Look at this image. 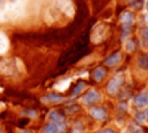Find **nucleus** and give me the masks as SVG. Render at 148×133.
Masks as SVG:
<instances>
[{"instance_id": "f257e3e1", "label": "nucleus", "mask_w": 148, "mask_h": 133, "mask_svg": "<svg viewBox=\"0 0 148 133\" xmlns=\"http://www.w3.org/2000/svg\"><path fill=\"white\" fill-rule=\"evenodd\" d=\"M57 8L69 17L74 15V7L71 0H57Z\"/></svg>"}, {"instance_id": "f03ea898", "label": "nucleus", "mask_w": 148, "mask_h": 133, "mask_svg": "<svg viewBox=\"0 0 148 133\" xmlns=\"http://www.w3.org/2000/svg\"><path fill=\"white\" fill-rule=\"evenodd\" d=\"M16 72L15 65L12 60L9 59H5L2 61H0V73L5 74V75H12Z\"/></svg>"}, {"instance_id": "7ed1b4c3", "label": "nucleus", "mask_w": 148, "mask_h": 133, "mask_svg": "<svg viewBox=\"0 0 148 133\" xmlns=\"http://www.w3.org/2000/svg\"><path fill=\"white\" fill-rule=\"evenodd\" d=\"M65 130V124L62 123H54L51 121L50 124L45 125L42 130V133H61Z\"/></svg>"}, {"instance_id": "20e7f679", "label": "nucleus", "mask_w": 148, "mask_h": 133, "mask_svg": "<svg viewBox=\"0 0 148 133\" xmlns=\"http://www.w3.org/2000/svg\"><path fill=\"white\" fill-rule=\"evenodd\" d=\"M98 99H99V94H98L96 90H94V89L89 90V91L83 96V98H82V101H83L84 104H92V103L98 102Z\"/></svg>"}, {"instance_id": "39448f33", "label": "nucleus", "mask_w": 148, "mask_h": 133, "mask_svg": "<svg viewBox=\"0 0 148 133\" xmlns=\"http://www.w3.org/2000/svg\"><path fill=\"white\" fill-rule=\"evenodd\" d=\"M64 99V97L61 95H58V94H47L46 96H43L42 97V102L43 103H59Z\"/></svg>"}, {"instance_id": "423d86ee", "label": "nucleus", "mask_w": 148, "mask_h": 133, "mask_svg": "<svg viewBox=\"0 0 148 133\" xmlns=\"http://www.w3.org/2000/svg\"><path fill=\"white\" fill-rule=\"evenodd\" d=\"M89 113L92 116V118L99 119V120H101V119H104L105 116H106L104 109H102V108H91V109L89 110Z\"/></svg>"}, {"instance_id": "0eeeda50", "label": "nucleus", "mask_w": 148, "mask_h": 133, "mask_svg": "<svg viewBox=\"0 0 148 133\" xmlns=\"http://www.w3.org/2000/svg\"><path fill=\"white\" fill-rule=\"evenodd\" d=\"M8 38L6 37V35L3 32L0 31V54H3L7 50H8Z\"/></svg>"}, {"instance_id": "6e6552de", "label": "nucleus", "mask_w": 148, "mask_h": 133, "mask_svg": "<svg viewBox=\"0 0 148 133\" xmlns=\"http://www.w3.org/2000/svg\"><path fill=\"white\" fill-rule=\"evenodd\" d=\"M49 119L51 121H54V123H62L64 121V117L58 111H51L49 113Z\"/></svg>"}, {"instance_id": "1a4fd4ad", "label": "nucleus", "mask_w": 148, "mask_h": 133, "mask_svg": "<svg viewBox=\"0 0 148 133\" xmlns=\"http://www.w3.org/2000/svg\"><path fill=\"white\" fill-rule=\"evenodd\" d=\"M69 80L67 79V80H61V81H59L54 87L58 89V90H60V91H62V90H65V89H67L68 88V86H69Z\"/></svg>"}, {"instance_id": "9d476101", "label": "nucleus", "mask_w": 148, "mask_h": 133, "mask_svg": "<svg viewBox=\"0 0 148 133\" xmlns=\"http://www.w3.org/2000/svg\"><path fill=\"white\" fill-rule=\"evenodd\" d=\"M104 74H105L104 69L99 67V68H96V69L94 71V74H92V76H94V79H95V80L99 81V80H102V79L104 77Z\"/></svg>"}, {"instance_id": "9b49d317", "label": "nucleus", "mask_w": 148, "mask_h": 133, "mask_svg": "<svg viewBox=\"0 0 148 133\" xmlns=\"http://www.w3.org/2000/svg\"><path fill=\"white\" fill-rule=\"evenodd\" d=\"M86 88V84L84 83H82V82H80V83H77V86L74 88V90H73V93H72V97H75V96H77L83 89Z\"/></svg>"}, {"instance_id": "f8f14e48", "label": "nucleus", "mask_w": 148, "mask_h": 133, "mask_svg": "<svg viewBox=\"0 0 148 133\" xmlns=\"http://www.w3.org/2000/svg\"><path fill=\"white\" fill-rule=\"evenodd\" d=\"M118 59H119V54H118V53H117V54H113L112 57H110V58H108V59L105 60V64H106V65H114V64H117Z\"/></svg>"}, {"instance_id": "ddd939ff", "label": "nucleus", "mask_w": 148, "mask_h": 133, "mask_svg": "<svg viewBox=\"0 0 148 133\" xmlns=\"http://www.w3.org/2000/svg\"><path fill=\"white\" fill-rule=\"evenodd\" d=\"M123 21H125V22L132 21V16H131V14H130V13H125L124 16H123Z\"/></svg>"}, {"instance_id": "4468645a", "label": "nucleus", "mask_w": 148, "mask_h": 133, "mask_svg": "<svg viewBox=\"0 0 148 133\" xmlns=\"http://www.w3.org/2000/svg\"><path fill=\"white\" fill-rule=\"evenodd\" d=\"M25 114H27V116H30L31 118H34V117L37 116V112H36V111H27Z\"/></svg>"}, {"instance_id": "2eb2a0df", "label": "nucleus", "mask_w": 148, "mask_h": 133, "mask_svg": "<svg viewBox=\"0 0 148 133\" xmlns=\"http://www.w3.org/2000/svg\"><path fill=\"white\" fill-rule=\"evenodd\" d=\"M98 133H112L110 130H105V131H99Z\"/></svg>"}, {"instance_id": "dca6fc26", "label": "nucleus", "mask_w": 148, "mask_h": 133, "mask_svg": "<svg viewBox=\"0 0 148 133\" xmlns=\"http://www.w3.org/2000/svg\"><path fill=\"white\" fill-rule=\"evenodd\" d=\"M147 7H148V3H147Z\"/></svg>"}, {"instance_id": "f3484780", "label": "nucleus", "mask_w": 148, "mask_h": 133, "mask_svg": "<svg viewBox=\"0 0 148 133\" xmlns=\"http://www.w3.org/2000/svg\"><path fill=\"white\" fill-rule=\"evenodd\" d=\"M0 133H1V130H0Z\"/></svg>"}]
</instances>
